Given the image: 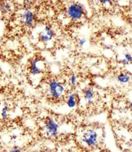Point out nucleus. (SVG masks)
<instances>
[{
    "label": "nucleus",
    "mask_w": 132,
    "mask_h": 152,
    "mask_svg": "<svg viewBox=\"0 0 132 152\" xmlns=\"http://www.w3.org/2000/svg\"><path fill=\"white\" fill-rule=\"evenodd\" d=\"M86 42H87L86 39H84V38H82V39H79V41H78V45H79L80 47H83L84 45L86 43Z\"/></svg>",
    "instance_id": "obj_16"
},
{
    "label": "nucleus",
    "mask_w": 132,
    "mask_h": 152,
    "mask_svg": "<svg viewBox=\"0 0 132 152\" xmlns=\"http://www.w3.org/2000/svg\"><path fill=\"white\" fill-rule=\"evenodd\" d=\"M44 132L49 138H55L59 134V124L52 118H47L45 123Z\"/></svg>",
    "instance_id": "obj_4"
},
{
    "label": "nucleus",
    "mask_w": 132,
    "mask_h": 152,
    "mask_svg": "<svg viewBox=\"0 0 132 152\" xmlns=\"http://www.w3.org/2000/svg\"><path fill=\"white\" fill-rule=\"evenodd\" d=\"M12 11V5L9 2H1L0 3V11L3 14H9Z\"/></svg>",
    "instance_id": "obj_9"
},
{
    "label": "nucleus",
    "mask_w": 132,
    "mask_h": 152,
    "mask_svg": "<svg viewBox=\"0 0 132 152\" xmlns=\"http://www.w3.org/2000/svg\"><path fill=\"white\" fill-rule=\"evenodd\" d=\"M66 104L69 108H75L77 102H76V94L75 92H72L69 94L66 101Z\"/></svg>",
    "instance_id": "obj_8"
},
{
    "label": "nucleus",
    "mask_w": 132,
    "mask_h": 152,
    "mask_svg": "<svg viewBox=\"0 0 132 152\" xmlns=\"http://www.w3.org/2000/svg\"><path fill=\"white\" fill-rule=\"evenodd\" d=\"M129 107H130V109H131V111H132V101L131 102H130Z\"/></svg>",
    "instance_id": "obj_17"
},
{
    "label": "nucleus",
    "mask_w": 132,
    "mask_h": 152,
    "mask_svg": "<svg viewBox=\"0 0 132 152\" xmlns=\"http://www.w3.org/2000/svg\"><path fill=\"white\" fill-rule=\"evenodd\" d=\"M99 135L95 130H88L84 131L81 136V141L88 147H95L98 142Z\"/></svg>",
    "instance_id": "obj_3"
},
{
    "label": "nucleus",
    "mask_w": 132,
    "mask_h": 152,
    "mask_svg": "<svg viewBox=\"0 0 132 152\" xmlns=\"http://www.w3.org/2000/svg\"><path fill=\"white\" fill-rule=\"evenodd\" d=\"M69 152H81V151H71Z\"/></svg>",
    "instance_id": "obj_18"
},
{
    "label": "nucleus",
    "mask_w": 132,
    "mask_h": 152,
    "mask_svg": "<svg viewBox=\"0 0 132 152\" xmlns=\"http://www.w3.org/2000/svg\"><path fill=\"white\" fill-rule=\"evenodd\" d=\"M94 95H95V92L92 88L88 87V88H86L84 91V97L87 100V102L91 103L92 102V100L94 99Z\"/></svg>",
    "instance_id": "obj_10"
},
{
    "label": "nucleus",
    "mask_w": 132,
    "mask_h": 152,
    "mask_svg": "<svg viewBox=\"0 0 132 152\" xmlns=\"http://www.w3.org/2000/svg\"><path fill=\"white\" fill-rule=\"evenodd\" d=\"M35 18H36V16H35L34 11H31L30 9H28V8L25 9L22 13V22L23 23L25 26H28V27H32L34 26Z\"/></svg>",
    "instance_id": "obj_6"
},
{
    "label": "nucleus",
    "mask_w": 132,
    "mask_h": 152,
    "mask_svg": "<svg viewBox=\"0 0 132 152\" xmlns=\"http://www.w3.org/2000/svg\"><path fill=\"white\" fill-rule=\"evenodd\" d=\"M117 80L122 84L128 83L131 80V75L127 73H120L117 75Z\"/></svg>",
    "instance_id": "obj_11"
},
{
    "label": "nucleus",
    "mask_w": 132,
    "mask_h": 152,
    "mask_svg": "<svg viewBox=\"0 0 132 152\" xmlns=\"http://www.w3.org/2000/svg\"><path fill=\"white\" fill-rule=\"evenodd\" d=\"M132 62V55L130 53H125L124 54V58L122 59L121 63L124 65L129 64L130 63Z\"/></svg>",
    "instance_id": "obj_12"
},
{
    "label": "nucleus",
    "mask_w": 132,
    "mask_h": 152,
    "mask_svg": "<svg viewBox=\"0 0 132 152\" xmlns=\"http://www.w3.org/2000/svg\"><path fill=\"white\" fill-rule=\"evenodd\" d=\"M69 83L72 87H75L76 85V83H77V78H76V75L75 74H73L72 75L70 76Z\"/></svg>",
    "instance_id": "obj_14"
},
{
    "label": "nucleus",
    "mask_w": 132,
    "mask_h": 152,
    "mask_svg": "<svg viewBox=\"0 0 132 152\" xmlns=\"http://www.w3.org/2000/svg\"><path fill=\"white\" fill-rule=\"evenodd\" d=\"M45 70V63L44 61L42 60V58L36 57L33 58L30 62V66H29V71L30 74L32 76H38L42 75Z\"/></svg>",
    "instance_id": "obj_5"
},
{
    "label": "nucleus",
    "mask_w": 132,
    "mask_h": 152,
    "mask_svg": "<svg viewBox=\"0 0 132 152\" xmlns=\"http://www.w3.org/2000/svg\"><path fill=\"white\" fill-rule=\"evenodd\" d=\"M85 12V9L81 3H73L68 6L66 14L68 17L73 21H78L83 18Z\"/></svg>",
    "instance_id": "obj_2"
},
{
    "label": "nucleus",
    "mask_w": 132,
    "mask_h": 152,
    "mask_svg": "<svg viewBox=\"0 0 132 152\" xmlns=\"http://www.w3.org/2000/svg\"><path fill=\"white\" fill-rule=\"evenodd\" d=\"M8 112H9V108L7 106H4L1 110V118L6 120L8 118Z\"/></svg>",
    "instance_id": "obj_13"
},
{
    "label": "nucleus",
    "mask_w": 132,
    "mask_h": 152,
    "mask_svg": "<svg viewBox=\"0 0 132 152\" xmlns=\"http://www.w3.org/2000/svg\"><path fill=\"white\" fill-rule=\"evenodd\" d=\"M55 36V32L50 26H45L44 30L39 33V40L43 43L50 42Z\"/></svg>",
    "instance_id": "obj_7"
},
{
    "label": "nucleus",
    "mask_w": 132,
    "mask_h": 152,
    "mask_svg": "<svg viewBox=\"0 0 132 152\" xmlns=\"http://www.w3.org/2000/svg\"><path fill=\"white\" fill-rule=\"evenodd\" d=\"M10 152H22V149L18 146H14L12 148H11Z\"/></svg>",
    "instance_id": "obj_15"
},
{
    "label": "nucleus",
    "mask_w": 132,
    "mask_h": 152,
    "mask_svg": "<svg viewBox=\"0 0 132 152\" xmlns=\"http://www.w3.org/2000/svg\"><path fill=\"white\" fill-rule=\"evenodd\" d=\"M66 87L63 83L56 79H52L48 84V91L50 97L53 99H59L65 94Z\"/></svg>",
    "instance_id": "obj_1"
}]
</instances>
